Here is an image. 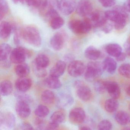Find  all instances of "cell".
I'll list each match as a JSON object with an SVG mask.
<instances>
[{"mask_svg": "<svg viewBox=\"0 0 130 130\" xmlns=\"http://www.w3.org/2000/svg\"><path fill=\"white\" fill-rule=\"evenodd\" d=\"M68 27L72 32L77 35L88 33L92 27L88 17H85L83 21L76 19L71 20L69 22Z\"/></svg>", "mask_w": 130, "mask_h": 130, "instance_id": "cell-2", "label": "cell"}, {"mask_svg": "<svg viewBox=\"0 0 130 130\" xmlns=\"http://www.w3.org/2000/svg\"><path fill=\"white\" fill-rule=\"evenodd\" d=\"M105 17L107 20L115 22L119 15V11L115 8V10H108L105 12Z\"/></svg>", "mask_w": 130, "mask_h": 130, "instance_id": "cell-38", "label": "cell"}, {"mask_svg": "<svg viewBox=\"0 0 130 130\" xmlns=\"http://www.w3.org/2000/svg\"><path fill=\"white\" fill-rule=\"evenodd\" d=\"M104 70L102 63L98 62H91L88 64L85 68V78L89 82L93 81L100 76L103 73Z\"/></svg>", "mask_w": 130, "mask_h": 130, "instance_id": "cell-3", "label": "cell"}, {"mask_svg": "<svg viewBox=\"0 0 130 130\" xmlns=\"http://www.w3.org/2000/svg\"><path fill=\"white\" fill-rule=\"evenodd\" d=\"M74 86L77 96L81 100L87 102L91 99L92 96L91 90L83 82L80 80L76 81Z\"/></svg>", "mask_w": 130, "mask_h": 130, "instance_id": "cell-5", "label": "cell"}, {"mask_svg": "<svg viewBox=\"0 0 130 130\" xmlns=\"http://www.w3.org/2000/svg\"><path fill=\"white\" fill-rule=\"evenodd\" d=\"M112 127V124L110 121L108 120H104L101 121L98 126V130H111Z\"/></svg>", "mask_w": 130, "mask_h": 130, "instance_id": "cell-41", "label": "cell"}, {"mask_svg": "<svg viewBox=\"0 0 130 130\" xmlns=\"http://www.w3.org/2000/svg\"><path fill=\"white\" fill-rule=\"evenodd\" d=\"M123 8L126 11L130 13V0H127L124 3Z\"/></svg>", "mask_w": 130, "mask_h": 130, "instance_id": "cell-48", "label": "cell"}, {"mask_svg": "<svg viewBox=\"0 0 130 130\" xmlns=\"http://www.w3.org/2000/svg\"><path fill=\"white\" fill-rule=\"evenodd\" d=\"M65 34L58 32L52 36L50 40V45L54 50L59 51L62 49L65 44Z\"/></svg>", "mask_w": 130, "mask_h": 130, "instance_id": "cell-12", "label": "cell"}, {"mask_svg": "<svg viewBox=\"0 0 130 130\" xmlns=\"http://www.w3.org/2000/svg\"><path fill=\"white\" fill-rule=\"evenodd\" d=\"M88 18L92 27H102L107 23V20L104 13L100 11H93Z\"/></svg>", "mask_w": 130, "mask_h": 130, "instance_id": "cell-8", "label": "cell"}, {"mask_svg": "<svg viewBox=\"0 0 130 130\" xmlns=\"http://www.w3.org/2000/svg\"><path fill=\"white\" fill-rule=\"evenodd\" d=\"M127 55L130 57V46L128 47L127 50Z\"/></svg>", "mask_w": 130, "mask_h": 130, "instance_id": "cell-53", "label": "cell"}, {"mask_svg": "<svg viewBox=\"0 0 130 130\" xmlns=\"http://www.w3.org/2000/svg\"><path fill=\"white\" fill-rule=\"evenodd\" d=\"M101 55V53L94 46H91L86 48L84 51V55L88 59L95 61L98 59Z\"/></svg>", "mask_w": 130, "mask_h": 130, "instance_id": "cell-20", "label": "cell"}, {"mask_svg": "<svg viewBox=\"0 0 130 130\" xmlns=\"http://www.w3.org/2000/svg\"><path fill=\"white\" fill-rule=\"evenodd\" d=\"M49 113L48 108L43 105H40L35 109L34 114L39 118H43L47 117Z\"/></svg>", "mask_w": 130, "mask_h": 130, "instance_id": "cell-34", "label": "cell"}, {"mask_svg": "<svg viewBox=\"0 0 130 130\" xmlns=\"http://www.w3.org/2000/svg\"><path fill=\"white\" fill-rule=\"evenodd\" d=\"M126 54L125 53L122 52L118 57L116 58V59L118 61L122 62L126 59Z\"/></svg>", "mask_w": 130, "mask_h": 130, "instance_id": "cell-46", "label": "cell"}, {"mask_svg": "<svg viewBox=\"0 0 130 130\" xmlns=\"http://www.w3.org/2000/svg\"><path fill=\"white\" fill-rule=\"evenodd\" d=\"M21 38L30 45L39 47L42 44V39L39 30L33 25H28L20 30Z\"/></svg>", "mask_w": 130, "mask_h": 130, "instance_id": "cell-1", "label": "cell"}, {"mask_svg": "<svg viewBox=\"0 0 130 130\" xmlns=\"http://www.w3.org/2000/svg\"><path fill=\"white\" fill-rule=\"evenodd\" d=\"M32 80L26 77H19L15 82V86L18 91L25 92L31 87Z\"/></svg>", "mask_w": 130, "mask_h": 130, "instance_id": "cell-16", "label": "cell"}, {"mask_svg": "<svg viewBox=\"0 0 130 130\" xmlns=\"http://www.w3.org/2000/svg\"><path fill=\"white\" fill-rule=\"evenodd\" d=\"M101 4L105 7H110L115 5V0H98Z\"/></svg>", "mask_w": 130, "mask_h": 130, "instance_id": "cell-42", "label": "cell"}, {"mask_svg": "<svg viewBox=\"0 0 130 130\" xmlns=\"http://www.w3.org/2000/svg\"><path fill=\"white\" fill-rule=\"evenodd\" d=\"M76 10L79 16L87 17L93 12V5L89 0H81L77 4Z\"/></svg>", "mask_w": 130, "mask_h": 130, "instance_id": "cell-9", "label": "cell"}, {"mask_svg": "<svg viewBox=\"0 0 130 130\" xmlns=\"http://www.w3.org/2000/svg\"><path fill=\"white\" fill-rule=\"evenodd\" d=\"M44 84L49 88L56 89L62 86V83L59 78L50 75L44 81Z\"/></svg>", "mask_w": 130, "mask_h": 130, "instance_id": "cell-19", "label": "cell"}, {"mask_svg": "<svg viewBox=\"0 0 130 130\" xmlns=\"http://www.w3.org/2000/svg\"><path fill=\"white\" fill-rule=\"evenodd\" d=\"M104 70L110 74H113L117 70V63L116 61L110 57L106 58L103 63Z\"/></svg>", "mask_w": 130, "mask_h": 130, "instance_id": "cell-21", "label": "cell"}, {"mask_svg": "<svg viewBox=\"0 0 130 130\" xmlns=\"http://www.w3.org/2000/svg\"><path fill=\"white\" fill-rule=\"evenodd\" d=\"M13 87L12 83L9 80H5L2 82L0 85V92L2 95L8 96L13 91Z\"/></svg>", "mask_w": 130, "mask_h": 130, "instance_id": "cell-25", "label": "cell"}, {"mask_svg": "<svg viewBox=\"0 0 130 130\" xmlns=\"http://www.w3.org/2000/svg\"><path fill=\"white\" fill-rule=\"evenodd\" d=\"M59 124L50 122L47 126L45 130H59Z\"/></svg>", "mask_w": 130, "mask_h": 130, "instance_id": "cell-43", "label": "cell"}, {"mask_svg": "<svg viewBox=\"0 0 130 130\" xmlns=\"http://www.w3.org/2000/svg\"><path fill=\"white\" fill-rule=\"evenodd\" d=\"M13 27L12 24L7 21H2L0 24V37L2 39H6L10 37Z\"/></svg>", "mask_w": 130, "mask_h": 130, "instance_id": "cell-18", "label": "cell"}, {"mask_svg": "<svg viewBox=\"0 0 130 130\" xmlns=\"http://www.w3.org/2000/svg\"><path fill=\"white\" fill-rule=\"evenodd\" d=\"M102 30L105 33H109L113 29V25L110 24H107V23L102 27Z\"/></svg>", "mask_w": 130, "mask_h": 130, "instance_id": "cell-44", "label": "cell"}, {"mask_svg": "<svg viewBox=\"0 0 130 130\" xmlns=\"http://www.w3.org/2000/svg\"><path fill=\"white\" fill-rule=\"evenodd\" d=\"M126 92L129 96H130V83L127 87L126 89Z\"/></svg>", "mask_w": 130, "mask_h": 130, "instance_id": "cell-50", "label": "cell"}, {"mask_svg": "<svg viewBox=\"0 0 130 130\" xmlns=\"http://www.w3.org/2000/svg\"><path fill=\"white\" fill-rule=\"evenodd\" d=\"M129 110H130V103L129 105Z\"/></svg>", "mask_w": 130, "mask_h": 130, "instance_id": "cell-55", "label": "cell"}, {"mask_svg": "<svg viewBox=\"0 0 130 130\" xmlns=\"http://www.w3.org/2000/svg\"><path fill=\"white\" fill-rule=\"evenodd\" d=\"M21 130H34L32 125L28 123L22 124L21 126Z\"/></svg>", "mask_w": 130, "mask_h": 130, "instance_id": "cell-45", "label": "cell"}, {"mask_svg": "<svg viewBox=\"0 0 130 130\" xmlns=\"http://www.w3.org/2000/svg\"><path fill=\"white\" fill-rule=\"evenodd\" d=\"M73 59H74V57H73V56L72 55H70V54L66 55V56L65 57V59L66 60L67 59V61H70V59H72L73 60Z\"/></svg>", "mask_w": 130, "mask_h": 130, "instance_id": "cell-49", "label": "cell"}, {"mask_svg": "<svg viewBox=\"0 0 130 130\" xmlns=\"http://www.w3.org/2000/svg\"><path fill=\"white\" fill-rule=\"evenodd\" d=\"M107 53L111 56L117 58L122 53L121 46L117 43H110L106 47Z\"/></svg>", "mask_w": 130, "mask_h": 130, "instance_id": "cell-22", "label": "cell"}, {"mask_svg": "<svg viewBox=\"0 0 130 130\" xmlns=\"http://www.w3.org/2000/svg\"><path fill=\"white\" fill-rule=\"evenodd\" d=\"M86 115L84 110L81 108L76 107L70 111L69 115V121L73 124H79L84 121Z\"/></svg>", "mask_w": 130, "mask_h": 130, "instance_id": "cell-10", "label": "cell"}, {"mask_svg": "<svg viewBox=\"0 0 130 130\" xmlns=\"http://www.w3.org/2000/svg\"><path fill=\"white\" fill-rule=\"evenodd\" d=\"M106 91L112 98L118 99L120 96L121 90L117 83L113 81L105 82Z\"/></svg>", "mask_w": 130, "mask_h": 130, "instance_id": "cell-15", "label": "cell"}, {"mask_svg": "<svg viewBox=\"0 0 130 130\" xmlns=\"http://www.w3.org/2000/svg\"><path fill=\"white\" fill-rule=\"evenodd\" d=\"M119 11V15L117 20L114 23V26L117 30L123 29L126 25L129 17L124 8L118 7L116 8Z\"/></svg>", "mask_w": 130, "mask_h": 130, "instance_id": "cell-13", "label": "cell"}, {"mask_svg": "<svg viewBox=\"0 0 130 130\" xmlns=\"http://www.w3.org/2000/svg\"><path fill=\"white\" fill-rule=\"evenodd\" d=\"M15 96L18 101L25 102L28 104L30 102H31L32 101L31 97L29 95L25 93V92L18 91L15 94Z\"/></svg>", "mask_w": 130, "mask_h": 130, "instance_id": "cell-40", "label": "cell"}, {"mask_svg": "<svg viewBox=\"0 0 130 130\" xmlns=\"http://www.w3.org/2000/svg\"><path fill=\"white\" fill-rule=\"evenodd\" d=\"M75 0H60L58 2V9L63 14L69 15L76 8Z\"/></svg>", "mask_w": 130, "mask_h": 130, "instance_id": "cell-11", "label": "cell"}, {"mask_svg": "<svg viewBox=\"0 0 130 130\" xmlns=\"http://www.w3.org/2000/svg\"><path fill=\"white\" fill-rule=\"evenodd\" d=\"M15 72L19 77H27L30 72V68L29 66L23 63L17 64L15 67Z\"/></svg>", "mask_w": 130, "mask_h": 130, "instance_id": "cell-26", "label": "cell"}, {"mask_svg": "<svg viewBox=\"0 0 130 130\" xmlns=\"http://www.w3.org/2000/svg\"><path fill=\"white\" fill-rule=\"evenodd\" d=\"M66 118L65 114L62 110L54 112L50 117V122L60 124L64 122Z\"/></svg>", "mask_w": 130, "mask_h": 130, "instance_id": "cell-32", "label": "cell"}, {"mask_svg": "<svg viewBox=\"0 0 130 130\" xmlns=\"http://www.w3.org/2000/svg\"><path fill=\"white\" fill-rule=\"evenodd\" d=\"M95 90L98 93L103 94L106 91L105 83V81L98 80L94 84Z\"/></svg>", "mask_w": 130, "mask_h": 130, "instance_id": "cell-39", "label": "cell"}, {"mask_svg": "<svg viewBox=\"0 0 130 130\" xmlns=\"http://www.w3.org/2000/svg\"><path fill=\"white\" fill-rule=\"evenodd\" d=\"M66 69V62L64 61L60 60L51 68L50 72V75L59 78L63 75Z\"/></svg>", "mask_w": 130, "mask_h": 130, "instance_id": "cell-17", "label": "cell"}, {"mask_svg": "<svg viewBox=\"0 0 130 130\" xmlns=\"http://www.w3.org/2000/svg\"><path fill=\"white\" fill-rule=\"evenodd\" d=\"M121 130H130V127H126L122 129Z\"/></svg>", "mask_w": 130, "mask_h": 130, "instance_id": "cell-54", "label": "cell"}, {"mask_svg": "<svg viewBox=\"0 0 130 130\" xmlns=\"http://www.w3.org/2000/svg\"><path fill=\"white\" fill-rule=\"evenodd\" d=\"M85 70L84 64L79 60H74L70 62L68 66V73L72 77L80 76L84 73Z\"/></svg>", "mask_w": 130, "mask_h": 130, "instance_id": "cell-7", "label": "cell"}, {"mask_svg": "<svg viewBox=\"0 0 130 130\" xmlns=\"http://www.w3.org/2000/svg\"><path fill=\"white\" fill-rule=\"evenodd\" d=\"M74 102V99L71 95L68 94H63L60 95L57 100V104L60 107H67L72 105Z\"/></svg>", "mask_w": 130, "mask_h": 130, "instance_id": "cell-28", "label": "cell"}, {"mask_svg": "<svg viewBox=\"0 0 130 130\" xmlns=\"http://www.w3.org/2000/svg\"><path fill=\"white\" fill-rule=\"evenodd\" d=\"M33 62L40 67L46 68L49 65L50 59L46 55L39 54L37 56Z\"/></svg>", "mask_w": 130, "mask_h": 130, "instance_id": "cell-27", "label": "cell"}, {"mask_svg": "<svg viewBox=\"0 0 130 130\" xmlns=\"http://www.w3.org/2000/svg\"><path fill=\"white\" fill-rule=\"evenodd\" d=\"M119 73L122 76L130 78V64H123L118 69Z\"/></svg>", "mask_w": 130, "mask_h": 130, "instance_id": "cell-37", "label": "cell"}, {"mask_svg": "<svg viewBox=\"0 0 130 130\" xmlns=\"http://www.w3.org/2000/svg\"><path fill=\"white\" fill-rule=\"evenodd\" d=\"M11 47L7 43H2L0 46V60L4 61L7 59L11 53Z\"/></svg>", "mask_w": 130, "mask_h": 130, "instance_id": "cell-31", "label": "cell"}, {"mask_svg": "<svg viewBox=\"0 0 130 130\" xmlns=\"http://www.w3.org/2000/svg\"><path fill=\"white\" fill-rule=\"evenodd\" d=\"M32 69L34 75L39 78H43L46 76L47 71L46 68L40 67L33 62Z\"/></svg>", "mask_w": 130, "mask_h": 130, "instance_id": "cell-35", "label": "cell"}, {"mask_svg": "<svg viewBox=\"0 0 130 130\" xmlns=\"http://www.w3.org/2000/svg\"><path fill=\"white\" fill-rule=\"evenodd\" d=\"M47 0H24L25 3L31 8L37 10L39 13L43 9L46 3Z\"/></svg>", "mask_w": 130, "mask_h": 130, "instance_id": "cell-24", "label": "cell"}, {"mask_svg": "<svg viewBox=\"0 0 130 130\" xmlns=\"http://www.w3.org/2000/svg\"><path fill=\"white\" fill-rule=\"evenodd\" d=\"M79 130H91L90 127L88 126H84L81 127V128L79 129Z\"/></svg>", "mask_w": 130, "mask_h": 130, "instance_id": "cell-51", "label": "cell"}, {"mask_svg": "<svg viewBox=\"0 0 130 130\" xmlns=\"http://www.w3.org/2000/svg\"><path fill=\"white\" fill-rule=\"evenodd\" d=\"M12 1L14 3H15V4L18 3V2L23 3L24 1V0H12Z\"/></svg>", "mask_w": 130, "mask_h": 130, "instance_id": "cell-52", "label": "cell"}, {"mask_svg": "<svg viewBox=\"0 0 130 130\" xmlns=\"http://www.w3.org/2000/svg\"><path fill=\"white\" fill-rule=\"evenodd\" d=\"M16 118L11 112L1 113L0 115V130H10L14 127Z\"/></svg>", "mask_w": 130, "mask_h": 130, "instance_id": "cell-6", "label": "cell"}, {"mask_svg": "<svg viewBox=\"0 0 130 130\" xmlns=\"http://www.w3.org/2000/svg\"><path fill=\"white\" fill-rule=\"evenodd\" d=\"M1 66L5 68H8L10 66V62L7 59L4 61H1Z\"/></svg>", "mask_w": 130, "mask_h": 130, "instance_id": "cell-47", "label": "cell"}, {"mask_svg": "<svg viewBox=\"0 0 130 130\" xmlns=\"http://www.w3.org/2000/svg\"><path fill=\"white\" fill-rule=\"evenodd\" d=\"M115 119L119 124L126 125L130 122V116L126 111H119L115 114Z\"/></svg>", "mask_w": 130, "mask_h": 130, "instance_id": "cell-23", "label": "cell"}, {"mask_svg": "<svg viewBox=\"0 0 130 130\" xmlns=\"http://www.w3.org/2000/svg\"><path fill=\"white\" fill-rule=\"evenodd\" d=\"M119 106V103L117 99H110L105 101V109L109 113H113L117 110Z\"/></svg>", "mask_w": 130, "mask_h": 130, "instance_id": "cell-30", "label": "cell"}, {"mask_svg": "<svg viewBox=\"0 0 130 130\" xmlns=\"http://www.w3.org/2000/svg\"><path fill=\"white\" fill-rule=\"evenodd\" d=\"M15 110L18 115L22 118L28 117L31 112L28 103L20 101H18L16 103Z\"/></svg>", "mask_w": 130, "mask_h": 130, "instance_id": "cell-14", "label": "cell"}, {"mask_svg": "<svg viewBox=\"0 0 130 130\" xmlns=\"http://www.w3.org/2000/svg\"><path fill=\"white\" fill-rule=\"evenodd\" d=\"M9 11V7L7 2L5 0L0 1V19L2 20Z\"/></svg>", "mask_w": 130, "mask_h": 130, "instance_id": "cell-36", "label": "cell"}, {"mask_svg": "<svg viewBox=\"0 0 130 130\" xmlns=\"http://www.w3.org/2000/svg\"><path fill=\"white\" fill-rule=\"evenodd\" d=\"M50 25L54 30L60 29L64 25L65 21L62 18L59 16L51 19L49 21Z\"/></svg>", "mask_w": 130, "mask_h": 130, "instance_id": "cell-33", "label": "cell"}, {"mask_svg": "<svg viewBox=\"0 0 130 130\" xmlns=\"http://www.w3.org/2000/svg\"><path fill=\"white\" fill-rule=\"evenodd\" d=\"M31 56V53L28 49L22 46H18L11 51L10 61L14 64H18L24 62Z\"/></svg>", "mask_w": 130, "mask_h": 130, "instance_id": "cell-4", "label": "cell"}, {"mask_svg": "<svg viewBox=\"0 0 130 130\" xmlns=\"http://www.w3.org/2000/svg\"><path fill=\"white\" fill-rule=\"evenodd\" d=\"M41 99L43 102L46 104L50 105L54 102L55 95L54 93L50 90H46L42 92Z\"/></svg>", "mask_w": 130, "mask_h": 130, "instance_id": "cell-29", "label": "cell"}]
</instances>
